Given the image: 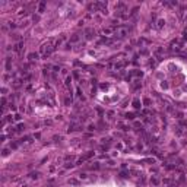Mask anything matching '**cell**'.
<instances>
[{
    "mask_svg": "<svg viewBox=\"0 0 187 187\" xmlns=\"http://www.w3.org/2000/svg\"><path fill=\"white\" fill-rule=\"evenodd\" d=\"M29 57H31V59H32V60H34V59H37V57H38V56H37V54H31Z\"/></svg>",
    "mask_w": 187,
    "mask_h": 187,
    "instance_id": "7a4b0ae2",
    "label": "cell"
},
{
    "mask_svg": "<svg viewBox=\"0 0 187 187\" xmlns=\"http://www.w3.org/2000/svg\"><path fill=\"white\" fill-rule=\"evenodd\" d=\"M129 28L127 26H120L117 29H114V37L116 38H124L126 35H129Z\"/></svg>",
    "mask_w": 187,
    "mask_h": 187,
    "instance_id": "6da1fadb",
    "label": "cell"
}]
</instances>
